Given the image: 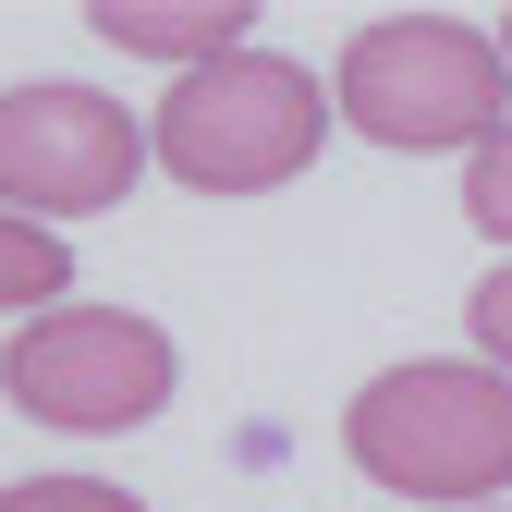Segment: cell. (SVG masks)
Segmentation results:
<instances>
[{
    "label": "cell",
    "instance_id": "3957f363",
    "mask_svg": "<svg viewBox=\"0 0 512 512\" xmlns=\"http://www.w3.org/2000/svg\"><path fill=\"white\" fill-rule=\"evenodd\" d=\"M330 74H305L281 49H232L208 74H171L159 86V122L147 147L171 183H196V196H269V183H305V159L330 147Z\"/></svg>",
    "mask_w": 512,
    "mask_h": 512
},
{
    "label": "cell",
    "instance_id": "8992f818",
    "mask_svg": "<svg viewBox=\"0 0 512 512\" xmlns=\"http://www.w3.org/2000/svg\"><path fill=\"white\" fill-rule=\"evenodd\" d=\"M98 37L171 61V74H208V61L256 49V13H244V0H98Z\"/></svg>",
    "mask_w": 512,
    "mask_h": 512
},
{
    "label": "cell",
    "instance_id": "7a4b0ae2",
    "mask_svg": "<svg viewBox=\"0 0 512 512\" xmlns=\"http://www.w3.org/2000/svg\"><path fill=\"white\" fill-rule=\"evenodd\" d=\"M330 98L366 147H403V159H476L512 135V49L464 13H366L330 61Z\"/></svg>",
    "mask_w": 512,
    "mask_h": 512
},
{
    "label": "cell",
    "instance_id": "6da1fadb",
    "mask_svg": "<svg viewBox=\"0 0 512 512\" xmlns=\"http://www.w3.org/2000/svg\"><path fill=\"white\" fill-rule=\"evenodd\" d=\"M342 452L366 488L427 500V512H500L512 488V378L488 354H415L378 366L342 403Z\"/></svg>",
    "mask_w": 512,
    "mask_h": 512
},
{
    "label": "cell",
    "instance_id": "7c38bea8",
    "mask_svg": "<svg viewBox=\"0 0 512 512\" xmlns=\"http://www.w3.org/2000/svg\"><path fill=\"white\" fill-rule=\"evenodd\" d=\"M500 512H512V500H500Z\"/></svg>",
    "mask_w": 512,
    "mask_h": 512
},
{
    "label": "cell",
    "instance_id": "30bf717a",
    "mask_svg": "<svg viewBox=\"0 0 512 512\" xmlns=\"http://www.w3.org/2000/svg\"><path fill=\"white\" fill-rule=\"evenodd\" d=\"M464 330H476V354H488V366L512 378V256H500V269H488V281L464 293Z\"/></svg>",
    "mask_w": 512,
    "mask_h": 512
},
{
    "label": "cell",
    "instance_id": "9c48e42d",
    "mask_svg": "<svg viewBox=\"0 0 512 512\" xmlns=\"http://www.w3.org/2000/svg\"><path fill=\"white\" fill-rule=\"evenodd\" d=\"M464 220H476V232H488V244L512 256V135L464 159Z\"/></svg>",
    "mask_w": 512,
    "mask_h": 512
},
{
    "label": "cell",
    "instance_id": "ba28073f",
    "mask_svg": "<svg viewBox=\"0 0 512 512\" xmlns=\"http://www.w3.org/2000/svg\"><path fill=\"white\" fill-rule=\"evenodd\" d=\"M0 512H147V500L110 488V476H13V488H0Z\"/></svg>",
    "mask_w": 512,
    "mask_h": 512
},
{
    "label": "cell",
    "instance_id": "5b68a950",
    "mask_svg": "<svg viewBox=\"0 0 512 512\" xmlns=\"http://www.w3.org/2000/svg\"><path fill=\"white\" fill-rule=\"evenodd\" d=\"M147 122L122 110L110 86H61V74H25V86H0V208L13 220H98L135 196V171H147Z\"/></svg>",
    "mask_w": 512,
    "mask_h": 512
},
{
    "label": "cell",
    "instance_id": "277c9868",
    "mask_svg": "<svg viewBox=\"0 0 512 512\" xmlns=\"http://www.w3.org/2000/svg\"><path fill=\"white\" fill-rule=\"evenodd\" d=\"M0 391H13V415H37L61 439H122V427H147L183 391V354L135 305H49V317L13 330Z\"/></svg>",
    "mask_w": 512,
    "mask_h": 512
},
{
    "label": "cell",
    "instance_id": "52a82bcc",
    "mask_svg": "<svg viewBox=\"0 0 512 512\" xmlns=\"http://www.w3.org/2000/svg\"><path fill=\"white\" fill-rule=\"evenodd\" d=\"M61 281H74L61 232H49V220H13V208H0V317H49V305H74Z\"/></svg>",
    "mask_w": 512,
    "mask_h": 512
},
{
    "label": "cell",
    "instance_id": "8fae6325",
    "mask_svg": "<svg viewBox=\"0 0 512 512\" xmlns=\"http://www.w3.org/2000/svg\"><path fill=\"white\" fill-rule=\"evenodd\" d=\"M500 49H512V13H500Z\"/></svg>",
    "mask_w": 512,
    "mask_h": 512
}]
</instances>
